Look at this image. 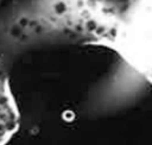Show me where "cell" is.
I'll use <instances>...</instances> for the list:
<instances>
[{
  "mask_svg": "<svg viewBox=\"0 0 152 145\" xmlns=\"http://www.w3.org/2000/svg\"><path fill=\"white\" fill-rule=\"evenodd\" d=\"M17 112L5 82L0 80V145L7 143L17 126Z\"/></svg>",
  "mask_w": 152,
  "mask_h": 145,
  "instance_id": "cell-1",
  "label": "cell"
}]
</instances>
